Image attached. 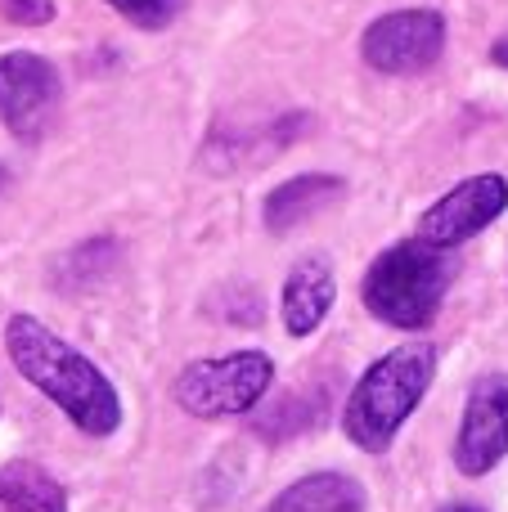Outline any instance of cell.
Masks as SVG:
<instances>
[{
    "label": "cell",
    "mask_w": 508,
    "mask_h": 512,
    "mask_svg": "<svg viewBox=\"0 0 508 512\" xmlns=\"http://www.w3.org/2000/svg\"><path fill=\"white\" fill-rule=\"evenodd\" d=\"M5 351L14 360V369L32 382L36 391L54 400L72 423L86 436H108L122 423V400H117L113 382L99 373V364H90L77 346H68L59 333L41 324L32 315H14L5 324Z\"/></svg>",
    "instance_id": "cell-1"
},
{
    "label": "cell",
    "mask_w": 508,
    "mask_h": 512,
    "mask_svg": "<svg viewBox=\"0 0 508 512\" xmlns=\"http://www.w3.org/2000/svg\"><path fill=\"white\" fill-rule=\"evenodd\" d=\"M432 373H437V346L432 342L396 346L383 360L369 364L365 378L351 391L347 409H342V427H347L351 445L383 454L405 427V418L419 409L423 391L432 387Z\"/></svg>",
    "instance_id": "cell-2"
},
{
    "label": "cell",
    "mask_w": 508,
    "mask_h": 512,
    "mask_svg": "<svg viewBox=\"0 0 508 512\" xmlns=\"http://www.w3.org/2000/svg\"><path fill=\"white\" fill-rule=\"evenodd\" d=\"M450 279H455V256L423 239H405L378 252L360 283V301L369 315L392 328H428Z\"/></svg>",
    "instance_id": "cell-3"
},
{
    "label": "cell",
    "mask_w": 508,
    "mask_h": 512,
    "mask_svg": "<svg viewBox=\"0 0 508 512\" xmlns=\"http://www.w3.org/2000/svg\"><path fill=\"white\" fill-rule=\"evenodd\" d=\"M270 382H275V364L266 351H234L185 364L176 378V400L194 418H234L257 409Z\"/></svg>",
    "instance_id": "cell-4"
},
{
    "label": "cell",
    "mask_w": 508,
    "mask_h": 512,
    "mask_svg": "<svg viewBox=\"0 0 508 512\" xmlns=\"http://www.w3.org/2000/svg\"><path fill=\"white\" fill-rule=\"evenodd\" d=\"M63 108V81L50 59L32 50L0 54V122L18 140L36 144L54 131Z\"/></svg>",
    "instance_id": "cell-5"
},
{
    "label": "cell",
    "mask_w": 508,
    "mask_h": 512,
    "mask_svg": "<svg viewBox=\"0 0 508 512\" xmlns=\"http://www.w3.org/2000/svg\"><path fill=\"white\" fill-rule=\"evenodd\" d=\"M446 50V18L437 9H396L365 27L360 54L374 72L387 77H410V72H428Z\"/></svg>",
    "instance_id": "cell-6"
},
{
    "label": "cell",
    "mask_w": 508,
    "mask_h": 512,
    "mask_svg": "<svg viewBox=\"0 0 508 512\" xmlns=\"http://www.w3.org/2000/svg\"><path fill=\"white\" fill-rule=\"evenodd\" d=\"M504 207H508V180L495 176V171H482V176L455 185L446 198H437L428 207V216L419 225V239L450 252L459 243H468L473 234H482Z\"/></svg>",
    "instance_id": "cell-7"
},
{
    "label": "cell",
    "mask_w": 508,
    "mask_h": 512,
    "mask_svg": "<svg viewBox=\"0 0 508 512\" xmlns=\"http://www.w3.org/2000/svg\"><path fill=\"white\" fill-rule=\"evenodd\" d=\"M508 454V378L486 373L473 382L464 423L455 436V463L464 477H482Z\"/></svg>",
    "instance_id": "cell-8"
},
{
    "label": "cell",
    "mask_w": 508,
    "mask_h": 512,
    "mask_svg": "<svg viewBox=\"0 0 508 512\" xmlns=\"http://www.w3.org/2000/svg\"><path fill=\"white\" fill-rule=\"evenodd\" d=\"M338 283H333V265L324 256H302L284 279V328L288 337H311L333 310Z\"/></svg>",
    "instance_id": "cell-9"
},
{
    "label": "cell",
    "mask_w": 508,
    "mask_h": 512,
    "mask_svg": "<svg viewBox=\"0 0 508 512\" xmlns=\"http://www.w3.org/2000/svg\"><path fill=\"white\" fill-rule=\"evenodd\" d=\"M342 198V180L338 176H324V171H306V176H293L284 180L279 189H270L266 198V225L275 234H288L293 225L311 221L315 212H324V207H333Z\"/></svg>",
    "instance_id": "cell-10"
},
{
    "label": "cell",
    "mask_w": 508,
    "mask_h": 512,
    "mask_svg": "<svg viewBox=\"0 0 508 512\" xmlns=\"http://www.w3.org/2000/svg\"><path fill=\"white\" fill-rule=\"evenodd\" d=\"M266 512H365V490L342 472H315L293 481Z\"/></svg>",
    "instance_id": "cell-11"
},
{
    "label": "cell",
    "mask_w": 508,
    "mask_h": 512,
    "mask_svg": "<svg viewBox=\"0 0 508 512\" xmlns=\"http://www.w3.org/2000/svg\"><path fill=\"white\" fill-rule=\"evenodd\" d=\"M0 512H68V495L36 463H5L0 468Z\"/></svg>",
    "instance_id": "cell-12"
},
{
    "label": "cell",
    "mask_w": 508,
    "mask_h": 512,
    "mask_svg": "<svg viewBox=\"0 0 508 512\" xmlns=\"http://www.w3.org/2000/svg\"><path fill=\"white\" fill-rule=\"evenodd\" d=\"M108 5H113L126 23L144 27V32H162L167 23H176L180 18L185 0H108Z\"/></svg>",
    "instance_id": "cell-13"
},
{
    "label": "cell",
    "mask_w": 508,
    "mask_h": 512,
    "mask_svg": "<svg viewBox=\"0 0 508 512\" xmlns=\"http://www.w3.org/2000/svg\"><path fill=\"white\" fill-rule=\"evenodd\" d=\"M0 14L18 27H41L54 18V0H0Z\"/></svg>",
    "instance_id": "cell-14"
},
{
    "label": "cell",
    "mask_w": 508,
    "mask_h": 512,
    "mask_svg": "<svg viewBox=\"0 0 508 512\" xmlns=\"http://www.w3.org/2000/svg\"><path fill=\"white\" fill-rule=\"evenodd\" d=\"M491 59L500 63V68H508V36H500V41L491 45Z\"/></svg>",
    "instance_id": "cell-15"
},
{
    "label": "cell",
    "mask_w": 508,
    "mask_h": 512,
    "mask_svg": "<svg viewBox=\"0 0 508 512\" xmlns=\"http://www.w3.org/2000/svg\"><path fill=\"white\" fill-rule=\"evenodd\" d=\"M441 512H486V508H473V504H446Z\"/></svg>",
    "instance_id": "cell-16"
},
{
    "label": "cell",
    "mask_w": 508,
    "mask_h": 512,
    "mask_svg": "<svg viewBox=\"0 0 508 512\" xmlns=\"http://www.w3.org/2000/svg\"><path fill=\"white\" fill-rule=\"evenodd\" d=\"M0 189H5V167H0Z\"/></svg>",
    "instance_id": "cell-17"
}]
</instances>
